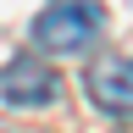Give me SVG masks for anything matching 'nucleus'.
Here are the masks:
<instances>
[{
  "mask_svg": "<svg viewBox=\"0 0 133 133\" xmlns=\"http://www.w3.org/2000/svg\"><path fill=\"white\" fill-rule=\"evenodd\" d=\"M56 94H61L56 72H50L44 61H33V56L11 61L6 72H0V100H6V105H50Z\"/></svg>",
  "mask_w": 133,
  "mask_h": 133,
  "instance_id": "nucleus-2",
  "label": "nucleus"
},
{
  "mask_svg": "<svg viewBox=\"0 0 133 133\" xmlns=\"http://www.w3.org/2000/svg\"><path fill=\"white\" fill-rule=\"evenodd\" d=\"M100 39V6L89 0H56L33 17V44L44 56H83Z\"/></svg>",
  "mask_w": 133,
  "mask_h": 133,
  "instance_id": "nucleus-1",
  "label": "nucleus"
},
{
  "mask_svg": "<svg viewBox=\"0 0 133 133\" xmlns=\"http://www.w3.org/2000/svg\"><path fill=\"white\" fill-rule=\"evenodd\" d=\"M89 100L111 116L133 111V56H105L89 66Z\"/></svg>",
  "mask_w": 133,
  "mask_h": 133,
  "instance_id": "nucleus-3",
  "label": "nucleus"
}]
</instances>
